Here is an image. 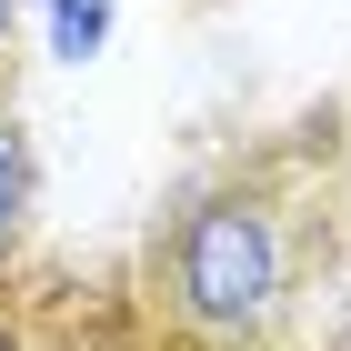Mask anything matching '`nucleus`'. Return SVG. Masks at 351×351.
<instances>
[{"label":"nucleus","instance_id":"nucleus-3","mask_svg":"<svg viewBox=\"0 0 351 351\" xmlns=\"http://www.w3.org/2000/svg\"><path fill=\"white\" fill-rule=\"evenodd\" d=\"M40 30H51L60 60H90L110 40V0H40Z\"/></svg>","mask_w":351,"mask_h":351},{"label":"nucleus","instance_id":"nucleus-7","mask_svg":"<svg viewBox=\"0 0 351 351\" xmlns=\"http://www.w3.org/2000/svg\"><path fill=\"white\" fill-rule=\"evenodd\" d=\"M191 10H231V0H191Z\"/></svg>","mask_w":351,"mask_h":351},{"label":"nucleus","instance_id":"nucleus-1","mask_svg":"<svg viewBox=\"0 0 351 351\" xmlns=\"http://www.w3.org/2000/svg\"><path fill=\"white\" fill-rule=\"evenodd\" d=\"M351 241V101L231 141L171 191L131 261L151 351H301Z\"/></svg>","mask_w":351,"mask_h":351},{"label":"nucleus","instance_id":"nucleus-4","mask_svg":"<svg viewBox=\"0 0 351 351\" xmlns=\"http://www.w3.org/2000/svg\"><path fill=\"white\" fill-rule=\"evenodd\" d=\"M21 30H30V0H0V110H10V81H21Z\"/></svg>","mask_w":351,"mask_h":351},{"label":"nucleus","instance_id":"nucleus-5","mask_svg":"<svg viewBox=\"0 0 351 351\" xmlns=\"http://www.w3.org/2000/svg\"><path fill=\"white\" fill-rule=\"evenodd\" d=\"M322 351H351V291H341V311H331V331H322Z\"/></svg>","mask_w":351,"mask_h":351},{"label":"nucleus","instance_id":"nucleus-6","mask_svg":"<svg viewBox=\"0 0 351 351\" xmlns=\"http://www.w3.org/2000/svg\"><path fill=\"white\" fill-rule=\"evenodd\" d=\"M0 351H21V322H10V301H0Z\"/></svg>","mask_w":351,"mask_h":351},{"label":"nucleus","instance_id":"nucleus-2","mask_svg":"<svg viewBox=\"0 0 351 351\" xmlns=\"http://www.w3.org/2000/svg\"><path fill=\"white\" fill-rule=\"evenodd\" d=\"M30 221H40V151H30V131L0 110V271L30 251Z\"/></svg>","mask_w":351,"mask_h":351}]
</instances>
